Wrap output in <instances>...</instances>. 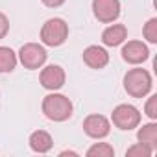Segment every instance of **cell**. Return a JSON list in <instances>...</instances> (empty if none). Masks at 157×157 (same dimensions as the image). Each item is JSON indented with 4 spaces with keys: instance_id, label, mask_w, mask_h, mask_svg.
<instances>
[{
    "instance_id": "cell-6",
    "label": "cell",
    "mask_w": 157,
    "mask_h": 157,
    "mask_svg": "<svg viewBox=\"0 0 157 157\" xmlns=\"http://www.w3.org/2000/svg\"><path fill=\"white\" fill-rule=\"evenodd\" d=\"M93 13L100 22L111 24L120 17V0H93Z\"/></svg>"
},
{
    "instance_id": "cell-16",
    "label": "cell",
    "mask_w": 157,
    "mask_h": 157,
    "mask_svg": "<svg viewBox=\"0 0 157 157\" xmlns=\"http://www.w3.org/2000/svg\"><path fill=\"white\" fill-rule=\"evenodd\" d=\"M142 33H144V39H146L148 43H151V44L157 43V19H155V17L150 19V21L144 24Z\"/></svg>"
},
{
    "instance_id": "cell-13",
    "label": "cell",
    "mask_w": 157,
    "mask_h": 157,
    "mask_svg": "<svg viewBox=\"0 0 157 157\" xmlns=\"http://www.w3.org/2000/svg\"><path fill=\"white\" fill-rule=\"evenodd\" d=\"M137 139H139L140 144H144L151 151H155L157 150V124L153 120L148 122V124H142L137 131Z\"/></svg>"
},
{
    "instance_id": "cell-4",
    "label": "cell",
    "mask_w": 157,
    "mask_h": 157,
    "mask_svg": "<svg viewBox=\"0 0 157 157\" xmlns=\"http://www.w3.org/2000/svg\"><path fill=\"white\" fill-rule=\"evenodd\" d=\"M17 57H19V61L22 63L24 68H28V70H37V68H41V67L46 63L48 54H46V50H44L43 44H39V43H26V44L21 46Z\"/></svg>"
},
{
    "instance_id": "cell-14",
    "label": "cell",
    "mask_w": 157,
    "mask_h": 157,
    "mask_svg": "<svg viewBox=\"0 0 157 157\" xmlns=\"http://www.w3.org/2000/svg\"><path fill=\"white\" fill-rule=\"evenodd\" d=\"M17 61L19 57L10 46H0V74L13 72L17 67Z\"/></svg>"
},
{
    "instance_id": "cell-2",
    "label": "cell",
    "mask_w": 157,
    "mask_h": 157,
    "mask_svg": "<svg viewBox=\"0 0 157 157\" xmlns=\"http://www.w3.org/2000/svg\"><path fill=\"white\" fill-rule=\"evenodd\" d=\"M151 74L146 68H129L124 76V89L129 96L133 98H144L151 91Z\"/></svg>"
},
{
    "instance_id": "cell-11",
    "label": "cell",
    "mask_w": 157,
    "mask_h": 157,
    "mask_svg": "<svg viewBox=\"0 0 157 157\" xmlns=\"http://www.w3.org/2000/svg\"><path fill=\"white\" fill-rule=\"evenodd\" d=\"M126 37H128V28L124 24H113L111 22V26H107L102 33V43L105 46H118L126 41Z\"/></svg>"
},
{
    "instance_id": "cell-10",
    "label": "cell",
    "mask_w": 157,
    "mask_h": 157,
    "mask_svg": "<svg viewBox=\"0 0 157 157\" xmlns=\"http://www.w3.org/2000/svg\"><path fill=\"white\" fill-rule=\"evenodd\" d=\"M83 63L89 67V68H94V70H100L104 68L107 63H109V54L104 46H98V44H91L83 50Z\"/></svg>"
},
{
    "instance_id": "cell-19",
    "label": "cell",
    "mask_w": 157,
    "mask_h": 157,
    "mask_svg": "<svg viewBox=\"0 0 157 157\" xmlns=\"http://www.w3.org/2000/svg\"><path fill=\"white\" fill-rule=\"evenodd\" d=\"M8 32H10V21L2 11H0V39H4L8 35Z\"/></svg>"
},
{
    "instance_id": "cell-9",
    "label": "cell",
    "mask_w": 157,
    "mask_h": 157,
    "mask_svg": "<svg viewBox=\"0 0 157 157\" xmlns=\"http://www.w3.org/2000/svg\"><path fill=\"white\" fill-rule=\"evenodd\" d=\"M150 57V50L142 41H128L122 46V59L129 65H140Z\"/></svg>"
},
{
    "instance_id": "cell-3",
    "label": "cell",
    "mask_w": 157,
    "mask_h": 157,
    "mask_svg": "<svg viewBox=\"0 0 157 157\" xmlns=\"http://www.w3.org/2000/svg\"><path fill=\"white\" fill-rule=\"evenodd\" d=\"M67 39H68V24L63 19L54 17V19H48L43 24V28H41L43 44L56 48V46H61Z\"/></svg>"
},
{
    "instance_id": "cell-15",
    "label": "cell",
    "mask_w": 157,
    "mask_h": 157,
    "mask_svg": "<svg viewBox=\"0 0 157 157\" xmlns=\"http://www.w3.org/2000/svg\"><path fill=\"white\" fill-rule=\"evenodd\" d=\"M115 148L109 142H94L87 150V157H113Z\"/></svg>"
},
{
    "instance_id": "cell-7",
    "label": "cell",
    "mask_w": 157,
    "mask_h": 157,
    "mask_svg": "<svg viewBox=\"0 0 157 157\" xmlns=\"http://www.w3.org/2000/svg\"><path fill=\"white\" fill-rule=\"evenodd\" d=\"M83 131L87 137L91 139H105L109 133H111V122L104 117V115H89L85 120H83Z\"/></svg>"
},
{
    "instance_id": "cell-5",
    "label": "cell",
    "mask_w": 157,
    "mask_h": 157,
    "mask_svg": "<svg viewBox=\"0 0 157 157\" xmlns=\"http://www.w3.org/2000/svg\"><path fill=\"white\" fill-rule=\"evenodd\" d=\"M111 120L113 124L122 129V131H129V129H135L139 128L140 124V113L135 105L131 104H120L113 109V115H111Z\"/></svg>"
},
{
    "instance_id": "cell-12",
    "label": "cell",
    "mask_w": 157,
    "mask_h": 157,
    "mask_svg": "<svg viewBox=\"0 0 157 157\" xmlns=\"http://www.w3.org/2000/svg\"><path fill=\"white\" fill-rule=\"evenodd\" d=\"M28 144L30 148L35 151V153H48L54 146V140H52V135L44 129H37L30 135L28 139Z\"/></svg>"
},
{
    "instance_id": "cell-18",
    "label": "cell",
    "mask_w": 157,
    "mask_h": 157,
    "mask_svg": "<svg viewBox=\"0 0 157 157\" xmlns=\"http://www.w3.org/2000/svg\"><path fill=\"white\" fill-rule=\"evenodd\" d=\"M144 113L150 120H157V94H151L144 105Z\"/></svg>"
},
{
    "instance_id": "cell-20",
    "label": "cell",
    "mask_w": 157,
    "mask_h": 157,
    "mask_svg": "<svg viewBox=\"0 0 157 157\" xmlns=\"http://www.w3.org/2000/svg\"><path fill=\"white\" fill-rule=\"evenodd\" d=\"M41 2L46 6V8H59L65 4V0H41Z\"/></svg>"
},
{
    "instance_id": "cell-1",
    "label": "cell",
    "mask_w": 157,
    "mask_h": 157,
    "mask_svg": "<svg viewBox=\"0 0 157 157\" xmlns=\"http://www.w3.org/2000/svg\"><path fill=\"white\" fill-rule=\"evenodd\" d=\"M41 109H43V115L48 120H52V122H65V120H68L72 117L74 105H72L68 96L52 91L50 94H46L43 98Z\"/></svg>"
},
{
    "instance_id": "cell-17",
    "label": "cell",
    "mask_w": 157,
    "mask_h": 157,
    "mask_svg": "<svg viewBox=\"0 0 157 157\" xmlns=\"http://www.w3.org/2000/svg\"><path fill=\"white\" fill-rule=\"evenodd\" d=\"M151 153H153V151H151L148 146L140 144V142H137V144L129 146V148H128V151H126V155H129V157H150Z\"/></svg>"
},
{
    "instance_id": "cell-8",
    "label": "cell",
    "mask_w": 157,
    "mask_h": 157,
    "mask_svg": "<svg viewBox=\"0 0 157 157\" xmlns=\"http://www.w3.org/2000/svg\"><path fill=\"white\" fill-rule=\"evenodd\" d=\"M65 80H67V74L63 70V67L59 65H48L41 70V76H39V82L44 89L48 91H59L63 85H65Z\"/></svg>"
}]
</instances>
